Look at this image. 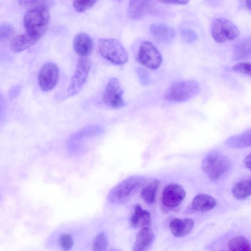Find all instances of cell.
Segmentation results:
<instances>
[{
	"mask_svg": "<svg viewBox=\"0 0 251 251\" xmlns=\"http://www.w3.org/2000/svg\"><path fill=\"white\" fill-rule=\"evenodd\" d=\"M39 40L26 32L14 38L10 43V48L14 52H20L33 46Z\"/></svg>",
	"mask_w": 251,
	"mask_h": 251,
	"instance_id": "obj_17",
	"label": "cell"
},
{
	"mask_svg": "<svg viewBox=\"0 0 251 251\" xmlns=\"http://www.w3.org/2000/svg\"><path fill=\"white\" fill-rule=\"evenodd\" d=\"M108 246V239L103 232L98 233L95 237L93 245V251H106Z\"/></svg>",
	"mask_w": 251,
	"mask_h": 251,
	"instance_id": "obj_25",
	"label": "cell"
},
{
	"mask_svg": "<svg viewBox=\"0 0 251 251\" xmlns=\"http://www.w3.org/2000/svg\"><path fill=\"white\" fill-rule=\"evenodd\" d=\"M239 33L236 26L225 18H216L212 23L211 35L217 42L223 43L233 40L238 36Z\"/></svg>",
	"mask_w": 251,
	"mask_h": 251,
	"instance_id": "obj_6",
	"label": "cell"
},
{
	"mask_svg": "<svg viewBox=\"0 0 251 251\" xmlns=\"http://www.w3.org/2000/svg\"><path fill=\"white\" fill-rule=\"evenodd\" d=\"M251 129H249L240 134L231 136L226 141V145L233 148L250 147L251 144Z\"/></svg>",
	"mask_w": 251,
	"mask_h": 251,
	"instance_id": "obj_21",
	"label": "cell"
},
{
	"mask_svg": "<svg viewBox=\"0 0 251 251\" xmlns=\"http://www.w3.org/2000/svg\"><path fill=\"white\" fill-rule=\"evenodd\" d=\"M14 33V28L10 24L6 23L0 24V41L10 38Z\"/></svg>",
	"mask_w": 251,
	"mask_h": 251,
	"instance_id": "obj_28",
	"label": "cell"
},
{
	"mask_svg": "<svg viewBox=\"0 0 251 251\" xmlns=\"http://www.w3.org/2000/svg\"><path fill=\"white\" fill-rule=\"evenodd\" d=\"M160 184L158 179H153L142 188L141 197L146 203L151 204L154 202Z\"/></svg>",
	"mask_w": 251,
	"mask_h": 251,
	"instance_id": "obj_23",
	"label": "cell"
},
{
	"mask_svg": "<svg viewBox=\"0 0 251 251\" xmlns=\"http://www.w3.org/2000/svg\"><path fill=\"white\" fill-rule=\"evenodd\" d=\"M150 31L156 41L162 43L172 42L176 36V31L172 27L162 23L151 25Z\"/></svg>",
	"mask_w": 251,
	"mask_h": 251,
	"instance_id": "obj_13",
	"label": "cell"
},
{
	"mask_svg": "<svg viewBox=\"0 0 251 251\" xmlns=\"http://www.w3.org/2000/svg\"><path fill=\"white\" fill-rule=\"evenodd\" d=\"M186 193L183 187L177 184H170L166 186L162 192V203L169 208L177 207L183 200Z\"/></svg>",
	"mask_w": 251,
	"mask_h": 251,
	"instance_id": "obj_11",
	"label": "cell"
},
{
	"mask_svg": "<svg viewBox=\"0 0 251 251\" xmlns=\"http://www.w3.org/2000/svg\"><path fill=\"white\" fill-rule=\"evenodd\" d=\"M59 244L63 251H69L73 246L74 241L72 236L69 233L62 234L58 240Z\"/></svg>",
	"mask_w": 251,
	"mask_h": 251,
	"instance_id": "obj_27",
	"label": "cell"
},
{
	"mask_svg": "<svg viewBox=\"0 0 251 251\" xmlns=\"http://www.w3.org/2000/svg\"><path fill=\"white\" fill-rule=\"evenodd\" d=\"M123 92L118 79L116 77L111 78L107 83L104 91L102 97L103 103L113 108L124 106L125 102L122 97Z\"/></svg>",
	"mask_w": 251,
	"mask_h": 251,
	"instance_id": "obj_9",
	"label": "cell"
},
{
	"mask_svg": "<svg viewBox=\"0 0 251 251\" xmlns=\"http://www.w3.org/2000/svg\"><path fill=\"white\" fill-rule=\"evenodd\" d=\"M194 226V221L190 218H174L170 223L172 233L176 237H183L189 234Z\"/></svg>",
	"mask_w": 251,
	"mask_h": 251,
	"instance_id": "obj_15",
	"label": "cell"
},
{
	"mask_svg": "<svg viewBox=\"0 0 251 251\" xmlns=\"http://www.w3.org/2000/svg\"><path fill=\"white\" fill-rule=\"evenodd\" d=\"M228 251H251L250 241L243 236L234 237L228 242Z\"/></svg>",
	"mask_w": 251,
	"mask_h": 251,
	"instance_id": "obj_24",
	"label": "cell"
},
{
	"mask_svg": "<svg viewBox=\"0 0 251 251\" xmlns=\"http://www.w3.org/2000/svg\"><path fill=\"white\" fill-rule=\"evenodd\" d=\"M217 204L216 200L211 196L200 194L196 196L192 201V208L199 212H206L213 209Z\"/></svg>",
	"mask_w": 251,
	"mask_h": 251,
	"instance_id": "obj_18",
	"label": "cell"
},
{
	"mask_svg": "<svg viewBox=\"0 0 251 251\" xmlns=\"http://www.w3.org/2000/svg\"><path fill=\"white\" fill-rule=\"evenodd\" d=\"M155 3L150 0H130L127 14L133 20L141 19L147 14L154 15L158 13Z\"/></svg>",
	"mask_w": 251,
	"mask_h": 251,
	"instance_id": "obj_12",
	"label": "cell"
},
{
	"mask_svg": "<svg viewBox=\"0 0 251 251\" xmlns=\"http://www.w3.org/2000/svg\"><path fill=\"white\" fill-rule=\"evenodd\" d=\"M246 6L249 9H251V0H246L245 1Z\"/></svg>",
	"mask_w": 251,
	"mask_h": 251,
	"instance_id": "obj_37",
	"label": "cell"
},
{
	"mask_svg": "<svg viewBox=\"0 0 251 251\" xmlns=\"http://www.w3.org/2000/svg\"><path fill=\"white\" fill-rule=\"evenodd\" d=\"M160 2H163L166 4H172L176 5H183L186 4L189 2V0H163L159 1Z\"/></svg>",
	"mask_w": 251,
	"mask_h": 251,
	"instance_id": "obj_35",
	"label": "cell"
},
{
	"mask_svg": "<svg viewBox=\"0 0 251 251\" xmlns=\"http://www.w3.org/2000/svg\"><path fill=\"white\" fill-rule=\"evenodd\" d=\"M244 164L245 167L250 170L251 168V154L247 155L244 159Z\"/></svg>",
	"mask_w": 251,
	"mask_h": 251,
	"instance_id": "obj_36",
	"label": "cell"
},
{
	"mask_svg": "<svg viewBox=\"0 0 251 251\" xmlns=\"http://www.w3.org/2000/svg\"><path fill=\"white\" fill-rule=\"evenodd\" d=\"M154 239V233L149 228H141L137 234L132 251H146Z\"/></svg>",
	"mask_w": 251,
	"mask_h": 251,
	"instance_id": "obj_16",
	"label": "cell"
},
{
	"mask_svg": "<svg viewBox=\"0 0 251 251\" xmlns=\"http://www.w3.org/2000/svg\"><path fill=\"white\" fill-rule=\"evenodd\" d=\"M91 66V62L87 58H79L76 70L71 78L67 89L69 96H74L81 90L88 77Z\"/></svg>",
	"mask_w": 251,
	"mask_h": 251,
	"instance_id": "obj_7",
	"label": "cell"
},
{
	"mask_svg": "<svg viewBox=\"0 0 251 251\" xmlns=\"http://www.w3.org/2000/svg\"><path fill=\"white\" fill-rule=\"evenodd\" d=\"M6 104L5 100L0 94V127L4 126L6 120Z\"/></svg>",
	"mask_w": 251,
	"mask_h": 251,
	"instance_id": "obj_31",
	"label": "cell"
},
{
	"mask_svg": "<svg viewBox=\"0 0 251 251\" xmlns=\"http://www.w3.org/2000/svg\"><path fill=\"white\" fill-rule=\"evenodd\" d=\"M201 166L204 173L211 180L217 181L229 170L230 162L225 155L213 151L203 158Z\"/></svg>",
	"mask_w": 251,
	"mask_h": 251,
	"instance_id": "obj_3",
	"label": "cell"
},
{
	"mask_svg": "<svg viewBox=\"0 0 251 251\" xmlns=\"http://www.w3.org/2000/svg\"><path fill=\"white\" fill-rule=\"evenodd\" d=\"M59 74L58 66L53 62L45 64L39 71L38 75L40 88L45 92L51 90L56 85Z\"/></svg>",
	"mask_w": 251,
	"mask_h": 251,
	"instance_id": "obj_10",
	"label": "cell"
},
{
	"mask_svg": "<svg viewBox=\"0 0 251 251\" xmlns=\"http://www.w3.org/2000/svg\"><path fill=\"white\" fill-rule=\"evenodd\" d=\"M251 177L237 182L232 189L233 197L239 200H242L249 197L251 193Z\"/></svg>",
	"mask_w": 251,
	"mask_h": 251,
	"instance_id": "obj_22",
	"label": "cell"
},
{
	"mask_svg": "<svg viewBox=\"0 0 251 251\" xmlns=\"http://www.w3.org/2000/svg\"><path fill=\"white\" fill-rule=\"evenodd\" d=\"M21 87L19 85L12 87L9 91V97L11 98H16L20 93Z\"/></svg>",
	"mask_w": 251,
	"mask_h": 251,
	"instance_id": "obj_34",
	"label": "cell"
},
{
	"mask_svg": "<svg viewBox=\"0 0 251 251\" xmlns=\"http://www.w3.org/2000/svg\"><path fill=\"white\" fill-rule=\"evenodd\" d=\"M19 4L24 7H30V9L48 3L46 1L43 0H20Z\"/></svg>",
	"mask_w": 251,
	"mask_h": 251,
	"instance_id": "obj_33",
	"label": "cell"
},
{
	"mask_svg": "<svg viewBox=\"0 0 251 251\" xmlns=\"http://www.w3.org/2000/svg\"><path fill=\"white\" fill-rule=\"evenodd\" d=\"M145 178L140 176H129L115 186L107 195L108 201L112 204H123L128 201L145 184Z\"/></svg>",
	"mask_w": 251,
	"mask_h": 251,
	"instance_id": "obj_2",
	"label": "cell"
},
{
	"mask_svg": "<svg viewBox=\"0 0 251 251\" xmlns=\"http://www.w3.org/2000/svg\"><path fill=\"white\" fill-rule=\"evenodd\" d=\"M151 223V214L147 210L143 209L139 204L134 206V211L130 219L133 227H148Z\"/></svg>",
	"mask_w": 251,
	"mask_h": 251,
	"instance_id": "obj_19",
	"label": "cell"
},
{
	"mask_svg": "<svg viewBox=\"0 0 251 251\" xmlns=\"http://www.w3.org/2000/svg\"><path fill=\"white\" fill-rule=\"evenodd\" d=\"M101 56L115 65H122L128 60V54L121 43L115 39L101 38L98 43Z\"/></svg>",
	"mask_w": 251,
	"mask_h": 251,
	"instance_id": "obj_5",
	"label": "cell"
},
{
	"mask_svg": "<svg viewBox=\"0 0 251 251\" xmlns=\"http://www.w3.org/2000/svg\"><path fill=\"white\" fill-rule=\"evenodd\" d=\"M233 58L235 60H243L251 56V39L250 37L240 39L233 47Z\"/></svg>",
	"mask_w": 251,
	"mask_h": 251,
	"instance_id": "obj_20",
	"label": "cell"
},
{
	"mask_svg": "<svg viewBox=\"0 0 251 251\" xmlns=\"http://www.w3.org/2000/svg\"><path fill=\"white\" fill-rule=\"evenodd\" d=\"M233 70L237 73L251 75V63L250 62H240L233 66Z\"/></svg>",
	"mask_w": 251,
	"mask_h": 251,
	"instance_id": "obj_30",
	"label": "cell"
},
{
	"mask_svg": "<svg viewBox=\"0 0 251 251\" xmlns=\"http://www.w3.org/2000/svg\"><path fill=\"white\" fill-rule=\"evenodd\" d=\"M109 251H120L117 249L113 248V249L110 250Z\"/></svg>",
	"mask_w": 251,
	"mask_h": 251,
	"instance_id": "obj_38",
	"label": "cell"
},
{
	"mask_svg": "<svg viewBox=\"0 0 251 251\" xmlns=\"http://www.w3.org/2000/svg\"><path fill=\"white\" fill-rule=\"evenodd\" d=\"M137 61L151 70L157 69L162 63V56L156 47L150 41L140 45L137 56Z\"/></svg>",
	"mask_w": 251,
	"mask_h": 251,
	"instance_id": "obj_8",
	"label": "cell"
},
{
	"mask_svg": "<svg viewBox=\"0 0 251 251\" xmlns=\"http://www.w3.org/2000/svg\"><path fill=\"white\" fill-rule=\"evenodd\" d=\"M74 49L80 57H86L92 51L94 43L91 37L84 33L77 34L73 42Z\"/></svg>",
	"mask_w": 251,
	"mask_h": 251,
	"instance_id": "obj_14",
	"label": "cell"
},
{
	"mask_svg": "<svg viewBox=\"0 0 251 251\" xmlns=\"http://www.w3.org/2000/svg\"><path fill=\"white\" fill-rule=\"evenodd\" d=\"M96 2V0H75L73 5L75 11L82 12L93 7Z\"/></svg>",
	"mask_w": 251,
	"mask_h": 251,
	"instance_id": "obj_26",
	"label": "cell"
},
{
	"mask_svg": "<svg viewBox=\"0 0 251 251\" xmlns=\"http://www.w3.org/2000/svg\"><path fill=\"white\" fill-rule=\"evenodd\" d=\"M136 73L141 84L143 86L148 85L150 82V78L147 71L143 68H138Z\"/></svg>",
	"mask_w": 251,
	"mask_h": 251,
	"instance_id": "obj_32",
	"label": "cell"
},
{
	"mask_svg": "<svg viewBox=\"0 0 251 251\" xmlns=\"http://www.w3.org/2000/svg\"><path fill=\"white\" fill-rule=\"evenodd\" d=\"M200 91V86L194 80H185L172 83L164 95V99L172 102H181L189 100Z\"/></svg>",
	"mask_w": 251,
	"mask_h": 251,
	"instance_id": "obj_4",
	"label": "cell"
},
{
	"mask_svg": "<svg viewBox=\"0 0 251 251\" xmlns=\"http://www.w3.org/2000/svg\"><path fill=\"white\" fill-rule=\"evenodd\" d=\"M182 39L187 43H193L198 38L197 34L193 30L190 28H184L180 31Z\"/></svg>",
	"mask_w": 251,
	"mask_h": 251,
	"instance_id": "obj_29",
	"label": "cell"
},
{
	"mask_svg": "<svg viewBox=\"0 0 251 251\" xmlns=\"http://www.w3.org/2000/svg\"><path fill=\"white\" fill-rule=\"evenodd\" d=\"M47 4L31 8L24 18L26 32L39 39L45 34L50 23V15Z\"/></svg>",
	"mask_w": 251,
	"mask_h": 251,
	"instance_id": "obj_1",
	"label": "cell"
}]
</instances>
